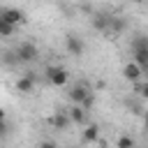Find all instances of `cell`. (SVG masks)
<instances>
[{
    "instance_id": "cell-1",
    "label": "cell",
    "mask_w": 148,
    "mask_h": 148,
    "mask_svg": "<svg viewBox=\"0 0 148 148\" xmlns=\"http://www.w3.org/2000/svg\"><path fill=\"white\" fill-rule=\"evenodd\" d=\"M132 53H134V60L132 62H136L141 67V72L148 74V39L146 37H136V42L132 46Z\"/></svg>"
},
{
    "instance_id": "cell-2",
    "label": "cell",
    "mask_w": 148,
    "mask_h": 148,
    "mask_svg": "<svg viewBox=\"0 0 148 148\" xmlns=\"http://www.w3.org/2000/svg\"><path fill=\"white\" fill-rule=\"evenodd\" d=\"M37 56H39V49H37V44H32V42H21V44L16 46V51H14L16 62H32Z\"/></svg>"
},
{
    "instance_id": "cell-3",
    "label": "cell",
    "mask_w": 148,
    "mask_h": 148,
    "mask_svg": "<svg viewBox=\"0 0 148 148\" xmlns=\"http://www.w3.org/2000/svg\"><path fill=\"white\" fill-rule=\"evenodd\" d=\"M46 79H49L51 86L62 88V86H67V81H69V72H67L62 65H51V67H46Z\"/></svg>"
},
{
    "instance_id": "cell-4",
    "label": "cell",
    "mask_w": 148,
    "mask_h": 148,
    "mask_svg": "<svg viewBox=\"0 0 148 148\" xmlns=\"http://www.w3.org/2000/svg\"><path fill=\"white\" fill-rule=\"evenodd\" d=\"M0 18H5L9 25H23L28 18H25V12L23 9H16V7H2L0 9Z\"/></svg>"
},
{
    "instance_id": "cell-5",
    "label": "cell",
    "mask_w": 148,
    "mask_h": 148,
    "mask_svg": "<svg viewBox=\"0 0 148 148\" xmlns=\"http://www.w3.org/2000/svg\"><path fill=\"white\" fill-rule=\"evenodd\" d=\"M65 49H67V53H69V56L81 58V56H83V51H86V44H83V39H81L79 35L69 32V35L65 37Z\"/></svg>"
},
{
    "instance_id": "cell-6",
    "label": "cell",
    "mask_w": 148,
    "mask_h": 148,
    "mask_svg": "<svg viewBox=\"0 0 148 148\" xmlns=\"http://www.w3.org/2000/svg\"><path fill=\"white\" fill-rule=\"evenodd\" d=\"M14 88H16V92H21V95H30L32 88H35V76H32V74H23V76H18L16 83H14Z\"/></svg>"
},
{
    "instance_id": "cell-7",
    "label": "cell",
    "mask_w": 148,
    "mask_h": 148,
    "mask_svg": "<svg viewBox=\"0 0 148 148\" xmlns=\"http://www.w3.org/2000/svg\"><path fill=\"white\" fill-rule=\"evenodd\" d=\"M49 125H51L53 130H58V132H65V130L69 127V118H67L65 111H56L53 116H49Z\"/></svg>"
},
{
    "instance_id": "cell-8",
    "label": "cell",
    "mask_w": 148,
    "mask_h": 148,
    "mask_svg": "<svg viewBox=\"0 0 148 148\" xmlns=\"http://www.w3.org/2000/svg\"><path fill=\"white\" fill-rule=\"evenodd\" d=\"M123 76H125L127 81H132V83H139V81L143 79V72H141V67H139L136 62H127V65L123 67Z\"/></svg>"
},
{
    "instance_id": "cell-9",
    "label": "cell",
    "mask_w": 148,
    "mask_h": 148,
    "mask_svg": "<svg viewBox=\"0 0 148 148\" xmlns=\"http://www.w3.org/2000/svg\"><path fill=\"white\" fill-rule=\"evenodd\" d=\"M88 92H90V90H88V88H86L83 83H76V86H72V88H69L67 97H69V102H72L74 106H79V104L83 102V97H86Z\"/></svg>"
},
{
    "instance_id": "cell-10",
    "label": "cell",
    "mask_w": 148,
    "mask_h": 148,
    "mask_svg": "<svg viewBox=\"0 0 148 148\" xmlns=\"http://www.w3.org/2000/svg\"><path fill=\"white\" fill-rule=\"evenodd\" d=\"M123 30H125V21H123L120 16H113V14H111L109 25H106V32H111V35H120Z\"/></svg>"
},
{
    "instance_id": "cell-11",
    "label": "cell",
    "mask_w": 148,
    "mask_h": 148,
    "mask_svg": "<svg viewBox=\"0 0 148 148\" xmlns=\"http://www.w3.org/2000/svg\"><path fill=\"white\" fill-rule=\"evenodd\" d=\"M67 118H69V123H74V125H83V123H86V111H83L81 106H72L69 113H67Z\"/></svg>"
},
{
    "instance_id": "cell-12",
    "label": "cell",
    "mask_w": 148,
    "mask_h": 148,
    "mask_svg": "<svg viewBox=\"0 0 148 148\" xmlns=\"http://www.w3.org/2000/svg\"><path fill=\"white\" fill-rule=\"evenodd\" d=\"M97 139H99V127L92 123V125H88V127L83 130V141H86V143H95Z\"/></svg>"
},
{
    "instance_id": "cell-13",
    "label": "cell",
    "mask_w": 148,
    "mask_h": 148,
    "mask_svg": "<svg viewBox=\"0 0 148 148\" xmlns=\"http://www.w3.org/2000/svg\"><path fill=\"white\" fill-rule=\"evenodd\" d=\"M109 18H111V14H97V16H95V21H92V25H95L97 30H106Z\"/></svg>"
},
{
    "instance_id": "cell-14",
    "label": "cell",
    "mask_w": 148,
    "mask_h": 148,
    "mask_svg": "<svg viewBox=\"0 0 148 148\" xmlns=\"http://www.w3.org/2000/svg\"><path fill=\"white\" fill-rule=\"evenodd\" d=\"M14 30H16L14 25H9L5 18H0V39H2V37H12V35H14Z\"/></svg>"
},
{
    "instance_id": "cell-15",
    "label": "cell",
    "mask_w": 148,
    "mask_h": 148,
    "mask_svg": "<svg viewBox=\"0 0 148 148\" xmlns=\"http://www.w3.org/2000/svg\"><path fill=\"white\" fill-rule=\"evenodd\" d=\"M116 148H136V141L132 136H120L116 141Z\"/></svg>"
},
{
    "instance_id": "cell-16",
    "label": "cell",
    "mask_w": 148,
    "mask_h": 148,
    "mask_svg": "<svg viewBox=\"0 0 148 148\" xmlns=\"http://www.w3.org/2000/svg\"><path fill=\"white\" fill-rule=\"evenodd\" d=\"M92 104H95V95H92V90H90V92H88V95H86V97H83V102H81V104H79V106H81V109H83V111H86V113H88V111H90V109H92Z\"/></svg>"
},
{
    "instance_id": "cell-17",
    "label": "cell",
    "mask_w": 148,
    "mask_h": 148,
    "mask_svg": "<svg viewBox=\"0 0 148 148\" xmlns=\"http://www.w3.org/2000/svg\"><path fill=\"white\" fill-rule=\"evenodd\" d=\"M136 92H139L141 97H146V95H148V83H146V81H141V83L136 86Z\"/></svg>"
},
{
    "instance_id": "cell-18",
    "label": "cell",
    "mask_w": 148,
    "mask_h": 148,
    "mask_svg": "<svg viewBox=\"0 0 148 148\" xmlns=\"http://www.w3.org/2000/svg\"><path fill=\"white\" fill-rule=\"evenodd\" d=\"M37 148H58V146H56L53 141H42V143H39Z\"/></svg>"
},
{
    "instance_id": "cell-19",
    "label": "cell",
    "mask_w": 148,
    "mask_h": 148,
    "mask_svg": "<svg viewBox=\"0 0 148 148\" xmlns=\"http://www.w3.org/2000/svg\"><path fill=\"white\" fill-rule=\"evenodd\" d=\"M7 134V120H0V136Z\"/></svg>"
},
{
    "instance_id": "cell-20",
    "label": "cell",
    "mask_w": 148,
    "mask_h": 148,
    "mask_svg": "<svg viewBox=\"0 0 148 148\" xmlns=\"http://www.w3.org/2000/svg\"><path fill=\"white\" fill-rule=\"evenodd\" d=\"M0 120H5V109L0 106Z\"/></svg>"
},
{
    "instance_id": "cell-21",
    "label": "cell",
    "mask_w": 148,
    "mask_h": 148,
    "mask_svg": "<svg viewBox=\"0 0 148 148\" xmlns=\"http://www.w3.org/2000/svg\"><path fill=\"white\" fill-rule=\"evenodd\" d=\"M132 2H136V5H141V2H143V0H132Z\"/></svg>"
}]
</instances>
